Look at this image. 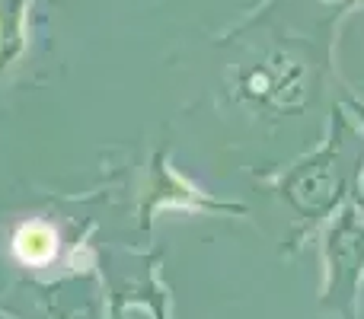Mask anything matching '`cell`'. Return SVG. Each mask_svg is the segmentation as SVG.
<instances>
[{
    "label": "cell",
    "mask_w": 364,
    "mask_h": 319,
    "mask_svg": "<svg viewBox=\"0 0 364 319\" xmlns=\"http://www.w3.org/2000/svg\"><path fill=\"white\" fill-rule=\"evenodd\" d=\"M342 138H346V121L342 115L333 121V134L329 141L304 163H297L288 175L282 179V192L291 201L297 214L304 220H320L323 214H329V207L339 201L342 195V166H339V153H342Z\"/></svg>",
    "instance_id": "6da1fadb"
},
{
    "label": "cell",
    "mask_w": 364,
    "mask_h": 319,
    "mask_svg": "<svg viewBox=\"0 0 364 319\" xmlns=\"http://www.w3.org/2000/svg\"><path fill=\"white\" fill-rule=\"evenodd\" d=\"M326 259H329V284L323 303L346 319H355L358 284L364 271V220L358 217V211L352 205L342 211V217L329 230Z\"/></svg>",
    "instance_id": "7a4b0ae2"
},
{
    "label": "cell",
    "mask_w": 364,
    "mask_h": 319,
    "mask_svg": "<svg viewBox=\"0 0 364 319\" xmlns=\"http://www.w3.org/2000/svg\"><path fill=\"white\" fill-rule=\"evenodd\" d=\"M16 252L26 262H45V259L55 252V237H51V230H45V227H38V224L23 227V230L16 233Z\"/></svg>",
    "instance_id": "3957f363"
}]
</instances>
